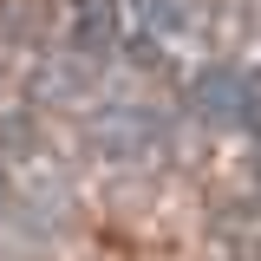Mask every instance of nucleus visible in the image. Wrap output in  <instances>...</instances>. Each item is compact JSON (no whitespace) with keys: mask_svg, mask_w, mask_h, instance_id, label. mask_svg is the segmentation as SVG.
<instances>
[{"mask_svg":"<svg viewBox=\"0 0 261 261\" xmlns=\"http://www.w3.org/2000/svg\"><path fill=\"white\" fill-rule=\"evenodd\" d=\"M105 85H111V72H98V65L85 59L79 46H65V39H53V46L39 53V65H33V105H46V111L98 105Z\"/></svg>","mask_w":261,"mask_h":261,"instance_id":"7ed1b4c3","label":"nucleus"},{"mask_svg":"<svg viewBox=\"0 0 261 261\" xmlns=\"http://www.w3.org/2000/svg\"><path fill=\"white\" fill-rule=\"evenodd\" d=\"M124 33L144 53H190L209 39V0H118Z\"/></svg>","mask_w":261,"mask_h":261,"instance_id":"f03ea898","label":"nucleus"},{"mask_svg":"<svg viewBox=\"0 0 261 261\" xmlns=\"http://www.w3.org/2000/svg\"><path fill=\"white\" fill-rule=\"evenodd\" d=\"M255 183H261V137H255Z\"/></svg>","mask_w":261,"mask_h":261,"instance_id":"39448f33","label":"nucleus"},{"mask_svg":"<svg viewBox=\"0 0 261 261\" xmlns=\"http://www.w3.org/2000/svg\"><path fill=\"white\" fill-rule=\"evenodd\" d=\"M0 98H7V59H0Z\"/></svg>","mask_w":261,"mask_h":261,"instance_id":"423d86ee","label":"nucleus"},{"mask_svg":"<svg viewBox=\"0 0 261 261\" xmlns=\"http://www.w3.org/2000/svg\"><path fill=\"white\" fill-rule=\"evenodd\" d=\"M85 137L92 150L111 170H150V163L170 157L176 130H170V111L144 92H124V98H98L92 118H85Z\"/></svg>","mask_w":261,"mask_h":261,"instance_id":"f257e3e1","label":"nucleus"},{"mask_svg":"<svg viewBox=\"0 0 261 261\" xmlns=\"http://www.w3.org/2000/svg\"><path fill=\"white\" fill-rule=\"evenodd\" d=\"M53 46V7L46 0H0V53H46Z\"/></svg>","mask_w":261,"mask_h":261,"instance_id":"20e7f679","label":"nucleus"}]
</instances>
